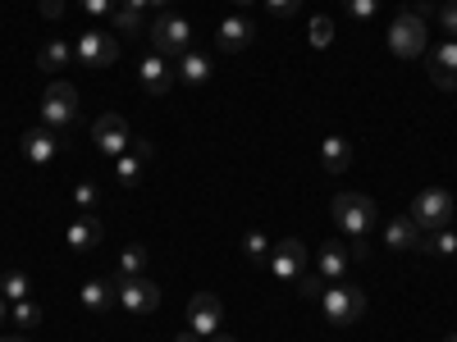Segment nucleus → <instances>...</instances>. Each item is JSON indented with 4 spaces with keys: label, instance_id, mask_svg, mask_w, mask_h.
Returning a JSON list of instances; mask_svg holds the SVG:
<instances>
[{
    "label": "nucleus",
    "instance_id": "nucleus-26",
    "mask_svg": "<svg viewBox=\"0 0 457 342\" xmlns=\"http://www.w3.org/2000/svg\"><path fill=\"white\" fill-rule=\"evenodd\" d=\"M146 274V247H124L120 251V279H142Z\"/></svg>",
    "mask_w": 457,
    "mask_h": 342
},
{
    "label": "nucleus",
    "instance_id": "nucleus-34",
    "mask_svg": "<svg viewBox=\"0 0 457 342\" xmlns=\"http://www.w3.org/2000/svg\"><path fill=\"white\" fill-rule=\"evenodd\" d=\"M343 5H348V14H353L357 23H370L375 10H379V0H343Z\"/></svg>",
    "mask_w": 457,
    "mask_h": 342
},
{
    "label": "nucleus",
    "instance_id": "nucleus-1",
    "mask_svg": "<svg viewBox=\"0 0 457 342\" xmlns=\"http://www.w3.org/2000/svg\"><path fill=\"white\" fill-rule=\"evenodd\" d=\"M375 219H379V210H375L370 197H361V192H338L334 197V224H338V233H348L353 242H370Z\"/></svg>",
    "mask_w": 457,
    "mask_h": 342
},
{
    "label": "nucleus",
    "instance_id": "nucleus-41",
    "mask_svg": "<svg viewBox=\"0 0 457 342\" xmlns=\"http://www.w3.org/2000/svg\"><path fill=\"white\" fill-rule=\"evenodd\" d=\"M234 5H238V10H252V5H256V0H234Z\"/></svg>",
    "mask_w": 457,
    "mask_h": 342
},
{
    "label": "nucleus",
    "instance_id": "nucleus-3",
    "mask_svg": "<svg viewBox=\"0 0 457 342\" xmlns=\"http://www.w3.org/2000/svg\"><path fill=\"white\" fill-rule=\"evenodd\" d=\"M73 124H79V92L69 83H51L46 96H42V128L73 133Z\"/></svg>",
    "mask_w": 457,
    "mask_h": 342
},
{
    "label": "nucleus",
    "instance_id": "nucleus-16",
    "mask_svg": "<svg viewBox=\"0 0 457 342\" xmlns=\"http://www.w3.org/2000/svg\"><path fill=\"white\" fill-rule=\"evenodd\" d=\"M252 37H256L252 19L228 14V19L215 28V46H220V51H228V55H238V51H247V46H252Z\"/></svg>",
    "mask_w": 457,
    "mask_h": 342
},
{
    "label": "nucleus",
    "instance_id": "nucleus-23",
    "mask_svg": "<svg viewBox=\"0 0 457 342\" xmlns=\"http://www.w3.org/2000/svg\"><path fill=\"white\" fill-rule=\"evenodd\" d=\"M73 60V46L69 42H60V37H51V42L42 46V51H37V64H42L46 73H55V69H64Z\"/></svg>",
    "mask_w": 457,
    "mask_h": 342
},
{
    "label": "nucleus",
    "instance_id": "nucleus-8",
    "mask_svg": "<svg viewBox=\"0 0 457 342\" xmlns=\"http://www.w3.org/2000/svg\"><path fill=\"white\" fill-rule=\"evenodd\" d=\"M114 292H120V306H124L133 320H142V315H151V311L161 306V288L151 283L146 274H142V279H120V283H114Z\"/></svg>",
    "mask_w": 457,
    "mask_h": 342
},
{
    "label": "nucleus",
    "instance_id": "nucleus-17",
    "mask_svg": "<svg viewBox=\"0 0 457 342\" xmlns=\"http://www.w3.org/2000/svg\"><path fill=\"white\" fill-rule=\"evenodd\" d=\"M348 265H353V247H343V242H325L320 256H316V274L325 283H338L343 274H348Z\"/></svg>",
    "mask_w": 457,
    "mask_h": 342
},
{
    "label": "nucleus",
    "instance_id": "nucleus-9",
    "mask_svg": "<svg viewBox=\"0 0 457 342\" xmlns=\"http://www.w3.org/2000/svg\"><path fill=\"white\" fill-rule=\"evenodd\" d=\"M92 142H96V151H101V156H114V160H120L124 156V151L133 146V137H129V124H124V114H101V119L92 124Z\"/></svg>",
    "mask_w": 457,
    "mask_h": 342
},
{
    "label": "nucleus",
    "instance_id": "nucleus-6",
    "mask_svg": "<svg viewBox=\"0 0 457 342\" xmlns=\"http://www.w3.org/2000/svg\"><path fill=\"white\" fill-rule=\"evenodd\" d=\"M411 224L421 228V233L448 228L453 224V197H448V187H426V192L411 201Z\"/></svg>",
    "mask_w": 457,
    "mask_h": 342
},
{
    "label": "nucleus",
    "instance_id": "nucleus-35",
    "mask_svg": "<svg viewBox=\"0 0 457 342\" xmlns=\"http://www.w3.org/2000/svg\"><path fill=\"white\" fill-rule=\"evenodd\" d=\"M439 28H444V37L457 42V0H444L439 5Z\"/></svg>",
    "mask_w": 457,
    "mask_h": 342
},
{
    "label": "nucleus",
    "instance_id": "nucleus-40",
    "mask_svg": "<svg viewBox=\"0 0 457 342\" xmlns=\"http://www.w3.org/2000/svg\"><path fill=\"white\" fill-rule=\"evenodd\" d=\"M5 320H10V301H5V297H0V324H5Z\"/></svg>",
    "mask_w": 457,
    "mask_h": 342
},
{
    "label": "nucleus",
    "instance_id": "nucleus-45",
    "mask_svg": "<svg viewBox=\"0 0 457 342\" xmlns=\"http://www.w3.org/2000/svg\"><path fill=\"white\" fill-rule=\"evenodd\" d=\"M453 260H457V256H453Z\"/></svg>",
    "mask_w": 457,
    "mask_h": 342
},
{
    "label": "nucleus",
    "instance_id": "nucleus-20",
    "mask_svg": "<svg viewBox=\"0 0 457 342\" xmlns=\"http://www.w3.org/2000/svg\"><path fill=\"white\" fill-rule=\"evenodd\" d=\"M211 60L206 55H197V51H187V55H179V64H174V78L183 83V87H206L211 83Z\"/></svg>",
    "mask_w": 457,
    "mask_h": 342
},
{
    "label": "nucleus",
    "instance_id": "nucleus-10",
    "mask_svg": "<svg viewBox=\"0 0 457 342\" xmlns=\"http://www.w3.org/2000/svg\"><path fill=\"white\" fill-rule=\"evenodd\" d=\"M137 83H142V92L151 96V101H165L170 92H174V64L165 60V55H156V51H151L142 64H137Z\"/></svg>",
    "mask_w": 457,
    "mask_h": 342
},
{
    "label": "nucleus",
    "instance_id": "nucleus-19",
    "mask_svg": "<svg viewBox=\"0 0 457 342\" xmlns=\"http://www.w3.org/2000/svg\"><path fill=\"white\" fill-rule=\"evenodd\" d=\"M79 297H83V311H92V315H110L114 306H120V292H114V283H105V279H87Z\"/></svg>",
    "mask_w": 457,
    "mask_h": 342
},
{
    "label": "nucleus",
    "instance_id": "nucleus-11",
    "mask_svg": "<svg viewBox=\"0 0 457 342\" xmlns=\"http://www.w3.org/2000/svg\"><path fill=\"white\" fill-rule=\"evenodd\" d=\"M302 265H307V247H302V238H284L275 251H270V270L275 279H284V283H297L302 279Z\"/></svg>",
    "mask_w": 457,
    "mask_h": 342
},
{
    "label": "nucleus",
    "instance_id": "nucleus-24",
    "mask_svg": "<svg viewBox=\"0 0 457 342\" xmlns=\"http://www.w3.org/2000/svg\"><path fill=\"white\" fill-rule=\"evenodd\" d=\"M416 251H435V256H457V233L453 228H435V233L421 238V247Z\"/></svg>",
    "mask_w": 457,
    "mask_h": 342
},
{
    "label": "nucleus",
    "instance_id": "nucleus-44",
    "mask_svg": "<svg viewBox=\"0 0 457 342\" xmlns=\"http://www.w3.org/2000/svg\"><path fill=\"white\" fill-rule=\"evenodd\" d=\"M444 342H457V333H448V338H444Z\"/></svg>",
    "mask_w": 457,
    "mask_h": 342
},
{
    "label": "nucleus",
    "instance_id": "nucleus-33",
    "mask_svg": "<svg viewBox=\"0 0 457 342\" xmlns=\"http://www.w3.org/2000/svg\"><path fill=\"white\" fill-rule=\"evenodd\" d=\"M79 5H83L87 19H110L114 10H120V0H79Z\"/></svg>",
    "mask_w": 457,
    "mask_h": 342
},
{
    "label": "nucleus",
    "instance_id": "nucleus-36",
    "mask_svg": "<svg viewBox=\"0 0 457 342\" xmlns=\"http://www.w3.org/2000/svg\"><path fill=\"white\" fill-rule=\"evenodd\" d=\"M265 10H270L275 19H293L302 10V0H265Z\"/></svg>",
    "mask_w": 457,
    "mask_h": 342
},
{
    "label": "nucleus",
    "instance_id": "nucleus-15",
    "mask_svg": "<svg viewBox=\"0 0 457 342\" xmlns=\"http://www.w3.org/2000/svg\"><path fill=\"white\" fill-rule=\"evenodd\" d=\"M156 160V146L151 142H133V151H124L120 160H114V178H120L124 187H137L142 183V169Z\"/></svg>",
    "mask_w": 457,
    "mask_h": 342
},
{
    "label": "nucleus",
    "instance_id": "nucleus-4",
    "mask_svg": "<svg viewBox=\"0 0 457 342\" xmlns=\"http://www.w3.org/2000/svg\"><path fill=\"white\" fill-rule=\"evenodd\" d=\"M320 311H325V320H329V324H357V320L366 315V292L338 279V283H329V288H325Z\"/></svg>",
    "mask_w": 457,
    "mask_h": 342
},
{
    "label": "nucleus",
    "instance_id": "nucleus-31",
    "mask_svg": "<svg viewBox=\"0 0 457 342\" xmlns=\"http://www.w3.org/2000/svg\"><path fill=\"white\" fill-rule=\"evenodd\" d=\"M334 42V19L329 14H316L312 19V46H329Z\"/></svg>",
    "mask_w": 457,
    "mask_h": 342
},
{
    "label": "nucleus",
    "instance_id": "nucleus-25",
    "mask_svg": "<svg viewBox=\"0 0 457 342\" xmlns=\"http://www.w3.org/2000/svg\"><path fill=\"white\" fill-rule=\"evenodd\" d=\"M110 23L120 28L124 37H142V32H146V14H142V10H129V5L114 10V14H110Z\"/></svg>",
    "mask_w": 457,
    "mask_h": 342
},
{
    "label": "nucleus",
    "instance_id": "nucleus-27",
    "mask_svg": "<svg viewBox=\"0 0 457 342\" xmlns=\"http://www.w3.org/2000/svg\"><path fill=\"white\" fill-rule=\"evenodd\" d=\"M28 292H32V283H28V274H23V270H10V274H0V297H5L10 306H14V301H23Z\"/></svg>",
    "mask_w": 457,
    "mask_h": 342
},
{
    "label": "nucleus",
    "instance_id": "nucleus-2",
    "mask_svg": "<svg viewBox=\"0 0 457 342\" xmlns=\"http://www.w3.org/2000/svg\"><path fill=\"white\" fill-rule=\"evenodd\" d=\"M146 37H151V46H156V55L179 60L193 46V23L179 19V14H156V23H146Z\"/></svg>",
    "mask_w": 457,
    "mask_h": 342
},
{
    "label": "nucleus",
    "instance_id": "nucleus-21",
    "mask_svg": "<svg viewBox=\"0 0 457 342\" xmlns=\"http://www.w3.org/2000/svg\"><path fill=\"white\" fill-rule=\"evenodd\" d=\"M348 165H353V142L348 137H325L320 142V169L325 174H348Z\"/></svg>",
    "mask_w": 457,
    "mask_h": 342
},
{
    "label": "nucleus",
    "instance_id": "nucleus-42",
    "mask_svg": "<svg viewBox=\"0 0 457 342\" xmlns=\"http://www.w3.org/2000/svg\"><path fill=\"white\" fill-rule=\"evenodd\" d=\"M211 342H238V338H224V333H215V338H211Z\"/></svg>",
    "mask_w": 457,
    "mask_h": 342
},
{
    "label": "nucleus",
    "instance_id": "nucleus-30",
    "mask_svg": "<svg viewBox=\"0 0 457 342\" xmlns=\"http://www.w3.org/2000/svg\"><path fill=\"white\" fill-rule=\"evenodd\" d=\"M73 201H79V210H83V215H92V210L101 206V187H96L92 178H83L79 187H73Z\"/></svg>",
    "mask_w": 457,
    "mask_h": 342
},
{
    "label": "nucleus",
    "instance_id": "nucleus-13",
    "mask_svg": "<svg viewBox=\"0 0 457 342\" xmlns=\"http://www.w3.org/2000/svg\"><path fill=\"white\" fill-rule=\"evenodd\" d=\"M19 146H23V160H28V165H51L60 151H64V137L51 133V128H28V133L19 137Z\"/></svg>",
    "mask_w": 457,
    "mask_h": 342
},
{
    "label": "nucleus",
    "instance_id": "nucleus-12",
    "mask_svg": "<svg viewBox=\"0 0 457 342\" xmlns=\"http://www.w3.org/2000/svg\"><path fill=\"white\" fill-rule=\"evenodd\" d=\"M220 320H224V306L215 292H197L193 301H187V329L202 333V338H215L220 333Z\"/></svg>",
    "mask_w": 457,
    "mask_h": 342
},
{
    "label": "nucleus",
    "instance_id": "nucleus-43",
    "mask_svg": "<svg viewBox=\"0 0 457 342\" xmlns=\"http://www.w3.org/2000/svg\"><path fill=\"white\" fill-rule=\"evenodd\" d=\"M0 342H32V338H0Z\"/></svg>",
    "mask_w": 457,
    "mask_h": 342
},
{
    "label": "nucleus",
    "instance_id": "nucleus-37",
    "mask_svg": "<svg viewBox=\"0 0 457 342\" xmlns=\"http://www.w3.org/2000/svg\"><path fill=\"white\" fill-rule=\"evenodd\" d=\"M120 5H129V10H142V14H146V10L165 14V10H170V0H120Z\"/></svg>",
    "mask_w": 457,
    "mask_h": 342
},
{
    "label": "nucleus",
    "instance_id": "nucleus-38",
    "mask_svg": "<svg viewBox=\"0 0 457 342\" xmlns=\"http://www.w3.org/2000/svg\"><path fill=\"white\" fill-rule=\"evenodd\" d=\"M42 14L46 19H60L64 14V0H42Z\"/></svg>",
    "mask_w": 457,
    "mask_h": 342
},
{
    "label": "nucleus",
    "instance_id": "nucleus-39",
    "mask_svg": "<svg viewBox=\"0 0 457 342\" xmlns=\"http://www.w3.org/2000/svg\"><path fill=\"white\" fill-rule=\"evenodd\" d=\"M174 342H202V333H193V329H187V333H179Z\"/></svg>",
    "mask_w": 457,
    "mask_h": 342
},
{
    "label": "nucleus",
    "instance_id": "nucleus-22",
    "mask_svg": "<svg viewBox=\"0 0 457 342\" xmlns=\"http://www.w3.org/2000/svg\"><path fill=\"white\" fill-rule=\"evenodd\" d=\"M64 242H69L73 251H92V247H101V219H96V215L73 219V224H69V233H64Z\"/></svg>",
    "mask_w": 457,
    "mask_h": 342
},
{
    "label": "nucleus",
    "instance_id": "nucleus-29",
    "mask_svg": "<svg viewBox=\"0 0 457 342\" xmlns=\"http://www.w3.org/2000/svg\"><path fill=\"white\" fill-rule=\"evenodd\" d=\"M270 242H265V233H256V228H252V233L243 238V256L252 260V265H270Z\"/></svg>",
    "mask_w": 457,
    "mask_h": 342
},
{
    "label": "nucleus",
    "instance_id": "nucleus-18",
    "mask_svg": "<svg viewBox=\"0 0 457 342\" xmlns=\"http://www.w3.org/2000/svg\"><path fill=\"white\" fill-rule=\"evenodd\" d=\"M385 247L389 251H416V247H421V228L411 224V215H394L385 224Z\"/></svg>",
    "mask_w": 457,
    "mask_h": 342
},
{
    "label": "nucleus",
    "instance_id": "nucleus-32",
    "mask_svg": "<svg viewBox=\"0 0 457 342\" xmlns=\"http://www.w3.org/2000/svg\"><path fill=\"white\" fill-rule=\"evenodd\" d=\"M325 288H329V283H325L320 274H302V279H297V292L307 297V301H320V297H325Z\"/></svg>",
    "mask_w": 457,
    "mask_h": 342
},
{
    "label": "nucleus",
    "instance_id": "nucleus-5",
    "mask_svg": "<svg viewBox=\"0 0 457 342\" xmlns=\"http://www.w3.org/2000/svg\"><path fill=\"white\" fill-rule=\"evenodd\" d=\"M426 42H430L426 19L416 14V10H403V14L394 19V28H389V51H394L398 60H416V55H426Z\"/></svg>",
    "mask_w": 457,
    "mask_h": 342
},
{
    "label": "nucleus",
    "instance_id": "nucleus-7",
    "mask_svg": "<svg viewBox=\"0 0 457 342\" xmlns=\"http://www.w3.org/2000/svg\"><path fill=\"white\" fill-rule=\"evenodd\" d=\"M73 60L87 64V69H105V64L120 60V37H110V32L92 28V32H83L79 42H73Z\"/></svg>",
    "mask_w": 457,
    "mask_h": 342
},
{
    "label": "nucleus",
    "instance_id": "nucleus-14",
    "mask_svg": "<svg viewBox=\"0 0 457 342\" xmlns=\"http://www.w3.org/2000/svg\"><path fill=\"white\" fill-rule=\"evenodd\" d=\"M430 83L439 92H457V42L444 37V46L430 51Z\"/></svg>",
    "mask_w": 457,
    "mask_h": 342
},
{
    "label": "nucleus",
    "instance_id": "nucleus-28",
    "mask_svg": "<svg viewBox=\"0 0 457 342\" xmlns=\"http://www.w3.org/2000/svg\"><path fill=\"white\" fill-rule=\"evenodd\" d=\"M10 320L19 329H37V324H42V306H37L32 297H23V301H14V306H10Z\"/></svg>",
    "mask_w": 457,
    "mask_h": 342
}]
</instances>
